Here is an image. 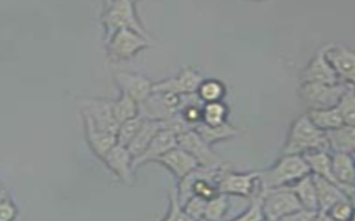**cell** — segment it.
<instances>
[{"label":"cell","mask_w":355,"mask_h":221,"mask_svg":"<svg viewBox=\"0 0 355 221\" xmlns=\"http://www.w3.org/2000/svg\"><path fill=\"white\" fill-rule=\"evenodd\" d=\"M331 169L340 187L349 198L354 200L355 166L353 154L344 152H332Z\"/></svg>","instance_id":"cell-16"},{"label":"cell","mask_w":355,"mask_h":221,"mask_svg":"<svg viewBox=\"0 0 355 221\" xmlns=\"http://www.w3.org/2000/svg\"><path fill=\"white\" fill-rule=\"evenodd\" d=\"M164 220H191V219L189 218V215L184 211L183 206H182L181 202H180V199H178V187H172L169 189V209Z\"/></svg>","instance_id":"cell-34"},{"label":"cell","mask_w":355,"mask_h":221,"mask_svg":"<svg viewBox=\"0 0 355 221\" xmlns=\"http://www.w3.org/2000/svg\"><path fill=\"white\" fill-rule=\"evenodd\" d=\"M259 187V171L251 173H235L231 169L222 166L220 175L217 178L218 193L227 196H251Z\"/></svg>","instance_id":"cell-7"},{"label":"cell","mask_w":355,"mask_h":221,"mask_svg":"<svg viewBox=\"0 0 355 221\" xmlns=\"http://www.w3.org/2000/svg\"><path fill=\"white\" fill-rule=\"evenodd\" d=\"M312 177H313L314 185H315L318 210L320 213H327V210L330 209L333 204L341 202V200L354 202L336 184H333L322 177L316 176V175L312 174Z\"/></svg>","instance_id":"cell-19"},{"label":"cell","mask_w":355,"mask_h":221,"mask_svg":"<svg viewBox=\"0 0 355 221\" xmlns=\"http://www.w3.org/2000/svg\"><path fill=\"white\" fill-rule=\"evenodd\" d=\"M114 0H105V6H107L110 3H113Z\"/></svg>","instance_id":"cell-39"},{"label":"cell","mask_w":355,"mask_h":221,"mask_svg":"<svg viewBox=\"0 0 355 221\" xmlns=\"http://www.w3.org/2000/svg\"><path fill=\"white\" fill-rule=\"evenodd\" d=\"M314 150H329L325 132L314 125L310 118L300 116L291 126L282 149V154H304Z\"/></svg>","instance_id":"cell-1"},{"label":"cell","mask_w":355,"mask_h":221,"mask_svg":"<svg viewBox=\"0 0 355 221\" xmlns=\"http://www.w3.org/2000/svg\"><path fill=\"white\" fill-rule=\"evenodd\" d=\"M324 132L329 150L332 152L354 154L355 126L344 123L338 128L331 129Z\"/></svg>","instance_id":"cell-20"},{"label":"cell","mask_w":355,"mask_h":221,"mask_svg":"<svg viewBox=\"0 0 355 221\" xmlns=\"http://www.w3.org/2000/svg\"><path fill=\"white\" fill-rule=\"evenodd\" d=\"M354 202L352 200H341L333 204L330 209L327 210V215L331 220L349 221L352 220L354 215Z\"/></svg>","instance_id":"cell-35"},{"label":"cell","mask_w":355,"mask_h":221,"mask_svg":"<svg viewBox=\"0 0 355 221\" xmlns=\"http://www.w3.org/2000/svg\"><path fill=\"white\" fill-rule=\"evenodd\" d=\"M251 1H262V0H251Z\"/></svg>","instance_id":"cell-40"},{"label":"cell","mask_w":355,"mask_h":221,"mask_svg":"<svg viewBox=\"0 0 355 221\" xmlns=\"http://www.w3.org/2000/svg\"><path fill=\"white\" fill-rule=\"evenodd\" d=\"M115 82L121 88V93L130 96L139 105L146 100L153 93L154 82L137 73L119 71L115 75Z\"/></svg>","instance_id":"cell-17"},{"label":"cell","mask_w":355,"mask_h":221,"mask_svg":"<svg viewBox=\"0 0 355 221\" xmlns=\"http://www.w3.org/2000/svg\"><path fill=\"white\" fill-rule=\"evenodd\" d=\"M112 103L113 101L98 98H84L78 101L83 117L89 119L98 130L116 134L119 123L114 118Z\"/></svg>","instance_id":"cell-9"},{"label":"cell","mask_w":355,"mask_h":221,"mask_svg":"<svg viewBox=\"0 0 355 221\" xmlns=\"http://www.w3.org/2000/svg\"><path fill=\"white\" fill-rule=\"evenodd\" d=\"M144 118L141 116H136V117L130 118L128 121H124L119 125V130L116 132V139L119 145H130L132 138L135 137L136 134L139 132L141 129V125L144 123Z\"/></svg>","instance_id":"cell-33"},{"label":"cell","mask_w":355,"mask_h":221,"mask_svg":"<svg viewBox=\"0 0 355 221\" xmlns=\"http://www.w3.org/2000/svg\"><path fill=\"white\" fill-rule=\"evenodd\" d=\"M227 195L218 193L216 196L207 200L204 219L206 220H222L229 210V198Z\"/></svg>","instance_id":"cell-32"},{"label":"cell","mask_w":355,"mask_h":221,"mask_svg":"<svg viewBox=\"0 0 355 221\" xmlns=\"http://www.w3.org/2000/svg\"><path fill=\"white\" fill-rule=\"evenodd\" d=\"M283 220L286 221H311L318 220V210H307L304 208L297 210L295 213H291L285 217Z\"/></svg>","instance_id":"cell-38"},{"label":"cell","mask_w":355,"mask_h":221,"mask_svg":"<svg viewBox=\"0 0 355 221\" xmlns=\"http://www.w3.org/2000/svg\"><path fill=\"white\" fill-rule=\"evenodd\" d=\"M302 156L306 161L307 166L310 167L311 174L322 177V178H324V179L329 180V182H333L338 187H340L336 178L333 177L332 169H331L330 152H327V150H314V152H306V154H302Z\"/></svg>","instance_id":"cell-23"},{"label":"cell","mask_w":355,"mask_h":221,"mask_svg":"<svg viewBox=\"0 0 355 221\" xmlns=\"http://www.w3.org/2000/svg\"><path fill=\"white\" fill-rule=\"evenodd\" d=\"M110 170L125 185L132 186L135 180V169L132 167V154L127 147L116 143L103 159Z\"/></svg>","instance_id":"cell-14"},{"label":"cell","mask_w":355,"mask_h":221,"mask_svg":"<svg viewBox=\"0 0 355 221\" xmlns=\"http://www.w3.org/2000/svg\"><path fill=\"white\" fill-rule=\"evenodd\" d=\"M164 127H165L164 121L145 119L139 132L136 134L135 137L132 138L130 145H127V149L132 154V159L139 157L145 152V149L147 148V145H150L153 138L155 137L156 134Z\"/></svg>","instance_id":"cell-22"},{"label":"cell","mask_w":355,"mask_h":221,"mask_svg":"<svg viewBox=\"0 0 355 221\" xmlns=\"http://www.w3.org/2000/svg\"><path fill=\"white\" fill-rule=\"evenodd\" d=\"M1 191H3V189H1V187H0V193H1Z\"/></svg>","instance_id":"cell-41"},{"label":"cell","mask_w":355,"mask_h":221,"mask_svg":"<svg viewBox=\"0 0 355 221\" xmlns=\"http://www.w3.org/2000/svg\"><path fill=\"white\" fill-rule=\"evenodd\" d=\"M349 82L334 85L320 82H301L299 95L309 109H325L336 107L344 91L349 87Z\"/></svg>","instance_id":"cell-4"},{"label":"cell","mask_w":355,"mask_h":221,"mask_svg":"<svg viewBox=\"0 0 355 221\" xmlns=\"http://www.w3.org/2000/svg\"><path fill=\"white\" fill-rule=\"evenodd\" d=\"M175 147H178V134L173 132L172 129L164 127L156 134L155 137L153 138L150 145H147V148L145 149V152L139 157L132 159V167L136 170L139 166L145 165L150 161H156L157 158L166 154Z\"/></svg>","instance_id":"cell-15"},{"label":"cell","mask_w":355,"mask_h":221,"mask_svg":"<svg viewBox=\"0 0 355 221\" xmlns=\"http://www.w3.org/2000/svg\"><path fill=\"white\" fill-rule=\"evenodd\" d=\"M342 121L345 125L355 126V87L354 84L349 85L336 106Z\"/></svg>","instance_id":"cell-29"},{"label":"cell","mask_w":355,"mask_h":221,"mask_svg":"<svg viewBox=\"0 0 355 221\" xmlns=\"http://www.w3.org/2000/svg\"><path fill=\"white\" fill-rule=\"evenodd\" d=\"M306 115L310 118V121L323 132H327L344 125L336 107L325 108V109H309Z\"/></svg>","instance_id":"cell-26"},{"label":"cell","mask_w":355,"mask_h":221,"mask_svg":"<svg viewBox=\"0 0 355 221\" xmlns=\"http://www.w3.org/2000/svg\"><path fill=\"white\" fill-rule=\"evenodd\" d=\"M195 132L200 134V137L205 140L209 145L218 143L222 140L229 139V138L235 137L237 134H241L240 129L236 127L232 126L227 121L217 125V126H209L200 121L194 128Z\"/></svg>","instance_id":"cell-25"},{"label":"cell","mask_w":355,"mask_h":221,"mask_svg":"<svg viewBox=\"0 0 355 221\" xmlns=\"http://www.w3.org/2000/svg\"><path fill=\"white\" fill-rule=\"evenodd\" d=\"M311 174L310 167L301 154H282L272 167L259 171V187L265 191L286 187Z\"/></svg>","instance_id":"cell-2"},{"label":"cell","mask_w":355,"mask_h":221,"mask_svg":"<svg viewBox=\"0 0 355 221\" xmlns=\"http://www.w3.org/2000/svg\"><path fill=\"white\" fill-rule=\"evenodd\" d=\"M178 145L192 154L202 167H220L223 161L194 129L178 134Z\"/></svg>","instance_id":"cell-10"},{"label":"cell","mask_w":355,"mask_h":221,"mask_svg":"<svg viewBox=\"0 0 355 221\" xmlns=\"http://www.w3.org/2000/svg\"><path fill=\"white\" fill-rule=\"evenodd\" d=\"M3 191H1V193H3ZM1 193H0V196H1Z\"/></svg>","instance_id":"cell-43"},{"label":"cell","mask_w":355,"mask_h":221,"mask_svg":"<svg viewBox=\"0 0 355 221\" xmlns=\"http://www.w3.org/2000/svg\"><path fill=\"white\" fill-rule=\"evenodd\" d=\"M264 191L262 188H257V191L252 193L250 198H251V204L248 210H245L242 215H239L235 218V220L242 221H262L265 220L264 213H263V202H264Z\"/></svg>","instance_id":"cell-31"},{"label":"cell","mask_w":355,"mask_h":221,"mask_svg":"<svg viewBox=\"0 0 355 221\" xmlns=\"http://www.w3.org/2000/svg\"><path fill=\"white\" fill-rule=\"evenodd\" d=\"M203 80V77L198 71L192 67H187L174 78L165 79L153 85V91L189 95L196 93Z\"/></svg>","instance_id":"cell-12"},{"label":"cell","mask_w":355,"mask_h":221,"mask_svg":"<svg viewBox=\"0 0 355 221\" xmlns=\"http://www.w3.org/2000/svg\"><path fill=\"white\" fill-rule=\"evenodd\" d=\"M325 57L341 82L354 84L355 53L343 44H325Z\"/></svg>","instance_id":"cell-11"},{"label":"cell","mask_w":355,"mask_h":221,"mask_svg":"<svg viewBox=\"0 0 355 221\" xmlns=\"http://www.w3.org/2000/svg\"><path fill=\"white\" fill-rule=\"evenodd\" d=\"M264 191L263 213L265 220H283L291 213L302 209V204L293 191L285 187Z\"/></svg>","instance_id":"cell-6"},{"label":"cell","mask_w":355,"mask_h":221,"mask_svg":"<svg viewBox=\"0 0 355 221\" xmlns=\"http://www.w3.org/2000/svg\"><path fill=\"white\" fill-rule=\"evenodd\" d=\"M229 109L223 100L206 103L202 108V123L209 126H217L227 121Z\"/></svg>","instance_id":"cell-28"},{"label":"cell","mask_w":355,"mask_h":221,"mask_svg":"<svg viewBox=\"0 0 355 221\" xmlns=\"http://www.w3.org/2000/svg\"><path fill=\"white\" fill-rule=\"evenodd\" d=\"M136 1H139V0H134V3H136Z\"/></svg>","instance_id":"cell-42"},{"label":"cell","mask_w":355,"mask_h":221,"mask_svg":"<svg viewBox=\"0 0 355 221\" xmlns=\"http://www.w3.org/2000/svg\"><path fill=\"white\" fill-rule=\"evenodd\" d=\"M301 82H320V84L334 85L340 82L336 71L331 67L325 57V45L316 51L304 69L302 70Z\"/></svg>","instance_id":"cell-13"},{"label":"cell","mask_w":355,"mask_h":221,"mask_svg":"<svg viewBox=\"0 0 355 221\" xmlns=\"http://www.w3.org/2000/svg\"><path fill=\"white\" fill-rule=\"evenodd\" d=\"M16 215H17L16 206L3 191L0 196V221L14 220Z\"/></svg>","instance_id":"cell-37"},{"label":"cell","mask_w":355,"mask_h":221,"mask_svg":"<svg viewBox=\"0 0 355 221\" xmlns=\"http://www.w3.org/2000/svg\"><path fill=\"white\" fill-rule=\"evenodd\" d=\"M107 53L113 62H123L136 56L139 51L150 47L153 40L147 39L132 29L121 28L105 42Z\"/></svg>","instance_id":"cell-5"},{"label":"cell","mask_w":355,"mask_h":221,"mask_svg":"<svg viewBox=\"0 0 355 221\" xmlns=\"http://www.w3.org/2000/svg\"><path fill=\"white\" fill-rule=\"evenodd\" d=\"M206 204H207L206 199L193 195L184 204L183 209L191 220H202V219H204Z\"/></svg>","instance_id":"cell-36"},{"label":"cell","mask_w":355,"mask_h":221,"mask_svg":"<svg viewBox=\"0 0 355 221\" xmlns=\"http://www.w3.org/2000/svg\"><path fill=\"white\" fill-rule=\"evenodd\" d=\"M114 118L121 125L130 118L139 116V104L126 94H121V97L112 103Z\"/></svg>","instance_id":"cell-27"},{"label":"cell","mask_w":355,"mask_h":221,"mask_svg":"<svg viewBox=\"0 0 355 221\" xmlns=\"http://www.w3.org/2000/svg\"><path fill=\"white\" fill-rule=\"evenodd\" d=\"M196 94L198 98L206 104V103L223 100L226 88L223 82H220L217 79H204Z\"/></svg>","instance_id":"cell-30"},{"label":"cell","mask_w":355,"mask_h":221,"mask_svg":"<svg viewBox=\"0 0 355 221\" xmlns=\"http://www.w3.org/2000/svg\"><path fill=\"white\" fill-rule=\"evenodd\" d=\"M155 163L166 167L178 180L200 167L198 160L181 147H175L156 159Z\"/></svg>","instance_id":"cell-18"},{"label":"cell","mask_w":355,"mask_h":221,"mask_svg":"<svg viewBox=\"0 0 355 221\" xmlns=\"http://www.w3.org/2000/svg\"><path fill=\"white\" fill-rule=\"evenodd\" d=\"M102 23L105 28V42L121 28L132 29L147 39L153 40L136 14L134 0H114L105 6Z\"/></svg>","instance_id":"cell-3"},{"label":"cell","mask_w":355,"mask_h":221,"mask_svg":"<svg viewBox=\"0 0 355 221\" xmlns=\"http://www.w3.org/2000/svg\"><path fill=\"white\" fill-rule=\"evenodd\" d=\"M288 189L293 191L301 202L302 207L307 210H318V198H316L315 185L312 174L302 177L301 179L286 186Z\"/></svg>","instance_id":"cell-24"},{"label":"cell","mask_w":355,"mask_h":221,"mask_svg":"<svg viewBox=\"0 0 355 221\" xmlns=\"http://www.w3.org/2000/svg\"><path fill=\"white\" fill-rule=\"evenodd\" d=\"M181 95L153 91L139 105V115L148 121H165L180 112Z\"/></svg>","instance_id":"cell-8"},{"label":"cell","mask_w":355,"mask_h":221,"mask_svg":"<svg viewBox=\"0 0 355 221\" xmlns=\"http://www.w3.org/2000/svg\"><path fill=\"white\" fill-rule=\"evenodd\" d=\"M83 119H84L85 129H86V138L91 145L92 150L99 159H104L110 149L117 143L116 134L98 130L89 119L85 117H83Z\"/></svg>","instance_id":"cell-21"}]
</instances>
